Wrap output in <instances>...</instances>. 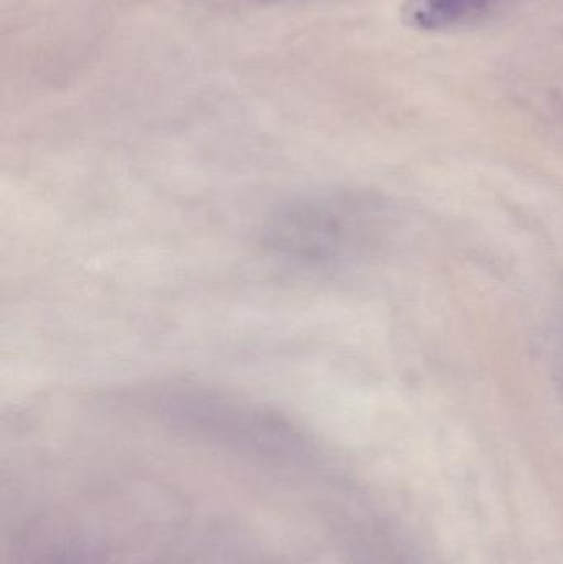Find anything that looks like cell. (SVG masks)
Returning a JSON list of instances; mask_svg holds the SVG:
<instances>
[{
	"instance_id": "cell-1",
	"label": "cell",
	"mask_w": 563,
	"mask_h": 564,
	"mask_svg": "<svg viewBox=\"0 0 563 564\" xmlns=\"http://www.w3.org/2000/svg\"><path fill=\"white\" fill-rule=\"evenodd\" d=\"M356 212L334 195H313L278 208L264 230L273 253L306 267L331 263L346 253Z\"/></svg>"
},
{
	"instance_id": "cell-2",
	"label": "cell",
	"mask_w": 563,
	"mask_h": 564,
	"mask_svg": "<svg viewBox=\"0 0 563 564\" xmlns=\"http://www.w3.org/2000/svg\"><path fill=\"white\" fill-rule=\"evenodd\" d=\"M498 0H407L403 22L416 30L452 29L489 12Z\"/></svg>"
}]
</instances>
